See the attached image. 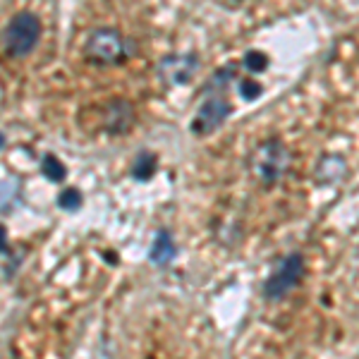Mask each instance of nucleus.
<instances>
[{
  "label": "nucleus",
  "mask_w": 359,
  "mask_h": 359,
  "mask_svg": "<svg viewBox=\"0 0 359 359\" xmlns=\"http://www.w3.org/2000/svg\"><path fill=\"white\" fill-rule=\"evenodd\" d=\"M306 276V259L302 252H287L276 262L271 276L264 280L262 294L266 302H280L302 285Z\"/></svg>",
  "instance_id": "4"
},
{
  "label": "nucleus",
  "mask_w": 359,
  "mask_h": 359,
  "mask_svg": "<svg viewBox=\"0 0 359 359\" xmlns=\"http://www.w3.org/2000/svg\"><path fill=\"white\" fill-rule=\"evenodd\" d=\"M0 257H5L10 262V269H8V276L15 273V269L20 266V257H15L13 247H10L8 242V230H5V225L0 223Z\"/></svg>",
  "instance_id": "17"
},
{
  "label": "nucleus",
  "mask_w": 359,
  "mask_h": 359,
  "mask_svg": "<svg viewBox=\"0 0 359 359\" xmlns=\"http://www.w3.org/2000/svg\"><path fill=\"white\" fill-rule=\"evenodd\" d=\"M347 172V161L338 154H326L318 158V163L314 168V180L321 187H328V184H335L345 177Z\"/></svg>",
  "instance_id": "9"
},
{
  "label": "nucleus",
  "mask_w": 359,
  "mask_h": 359,
  "mask_svg": "<svg viewBox=\"0 0 359 359\" xmlns=\"http://www.w3.org/2000/svg\"><path fill=\"white\" fill-rule=\"evenodd\" d=\"M41 175L48 180L50 184H60L67 180V168L55 154H46L41 158Z\"/></svg>",
  "instance_id": "13"
},
{
  "label": "nucleus",
  "mask_w": 359,
  "mask_h": 359,
  "mask_svg": "<svg viewBox=\"0 0 359 359\" xmlns=\"http://www.w3.org/2000/svg\"><path fill=\"white\" fill-rule=\"evenodd\" d=\"M237 94H240L242 101L252 103V101H257V98H262L264 86L259 82H254V79H240V82H237Z\"/></svg>",
  "instance_id": "16"
},
{
  "label": "nucleus",
  "mask_w": 359,
  "mask_h": 359,
  "mask_svg": "<svg viewBox=\"0 0 359 359\" xmlns=\"http://www.w3.org/2000/svg\"><path fill=\"white\" fill-rule=\"evenodd\" d=\"M199 65L201 60L196 53H168L156 65V77L165 89H177L192 82Z\"/></svg>",
  "instance_id": "6"
},
{
  "label": "nucleus",
  "mask_w": 359,
  "mask_h": 359,
  "mask_svg": "<svg viewBox=\"0 0 359 359\" xmlns=\"http://www.w3.org/2000/svg\"><path fill=\"white\" fill-rule=\"evenodd\" d=\"M55 204L60 211H65V213H77L84 204V194L79 192L77 187H65L60 194H57Z\"/></svg>",
  "instance_id": "14"
},
{
  "label": "nucleus",
  "mask_w": 359,
  "mask_h": 359,
  "mask_svg": "<svg viewBox=\"0 0 359 359\" xmlns=\"http://www.w3.org/2000/svg\"><path fill=\"white\" fill-rule=\"evenodd\" d=\"M43 25L36 13L32 10H20L17 15L10 17V22L3 29V48L8 57H27L36 50L39 41H41Z\"/></svg>",
  "instance_id": "3"
},
{
  "label": "nucleus",
  "mask_w": 359,
  "mask_h": 359,
  "mask_svg": "<svg viewBox=\"0 0 359 359\" xmlns=\"http://www.w3.org/2000/svg\"><path fill=\"white\" fill-rule=\"evenodd\" d=\"M177 254H180V247L170 230L168 228L156 230L151 247H149V262H151L154 269H168V266L177 259Z\"/></svg>",
  "instance_id": "8"
},
{
  "label": "nucleus",
  "mask_w": 359,
  "mask_h": 359,
  "mask_svg": "<svg viewBox=\"0 0 359 359\" xmlns=\"http://www.w3.org/2000/svg\"><path fill=\"white\" fill-rule=\"evenodd\" d=\"M235 79H237V65L221 67L208 77V82L201 86L199 94H211V91H216V94H225V91L230 89V84H235Z\"/></svg>",
  "instance_id": "12"
},
{
  "label": "nucleus",
  "mask_w": 359,
  "mask_h": 359,
  "mask_svg": "<svg viewBox=\"0 0 359 359\" xmlns=\"http://www.w3.org/2000/svg\"><path fill=\"white\" fill-rule=\"evenodd\" d=\"M5 144H8V139H5V135H3V132H0V151H3V149H5Z\"/></svg>",
  "instance_id": "18"
},
{
  "label": "nucleus",
  "mask_w": 359,
  "mask_h": 359,
  "mask_svg": "<svg viewBox=\"0 0 359 359\" xmlns=\"http://www.w3.org/2000/svg\"><path fill=\"white\" fill-rule=\"evenodd\" d=\"M137 123V111L127 98H113L103 106V132L111 137L127 135Z\"/></svg>",
  "instance_id": "7"
},
{
  "label": "nucleus",
  "mask_w": 359,
  "mask_h": 359,
  "mask_svg": "<svg viewBox=\"0 0 359 359\" xmlns=\"http://www.w3.org/2000/svg\"><path fill=\"white\" fill-rule=\"evenodd\" d=\"M242 67L247 69V72H264L266 67H269V55L262 53V50H249V53L242 57L240 62Z\"/></svg>",
  "instance_id": "15"
},
{
  "label": "nucleus",
  "mask_w": 359,
  "mask_h": 359,
  "mask_svg": "<svg viewBox=\"0 0 359 359\" xmlns=\"http://www.w3.org/2000/svg\"><path fill=\"white\" fill-rule=\"evenodd\" d=\"M292 163V154L285 147V142L278 137H269L259 142L249 154V168L259 177L264 187H273L280 182V177L287 172Z\"/></svg>",
  "instance_id": "2"
},
{
  "label": "nucleus",
  "mask_w": 359,
  "mask_h": 359,
  "mask_svg": "<svg viewBox=\"0 0 359 359\" xmlns=\"http://www.w3.org/2000/svg\"><path fill=\"white\" fill-rule=\"evenodd\" d=\"M201 96H204V101L196 108L194 118L189 120V132H192L194 137L204 139L221 130L230 120V115L235 113V108H233V103L225 98V94L211 91V94H201Z\"/></svg>",
  "instance_id": "5"
},
{
  "label": "nucleus",
  "mask_w": 359,
  "mask_h": 359,
  "mask_svg": "<svg viewBox=\"0 0 359 359\" xmlns=\"http://www.w3.org/2000/svg\"><path fill=\"white\" fill-rule=\"evenodd\" d=\"M156 172H158V156L154 151H149V149L139 151L130 168L132 180H137V182H151L156 177Z\"/></svg>",
  "instance_id": "10"
},
{
  "label": "nucleus",
  "mask_w": 359,
  "mask_h": 359,
  "mask_svg": "<svg viewBox=\"0 0 359 359\" xmlns=\"http://www.w3.org/2000/svg\"><path fill=\"white\" fill-rule=\"evenodd\" d=\"M135 50V43L127 41L123 32L115 27H96L89 32L84 41V60L96 67H115L123 65Z\"/></svg>",
  "instance_id": "1"
},
{
  "label": "nucleus",
  "mask_w": 359,
  "mask_h": 359,
  "mask_svg": "<svg viewBox=\"0 0 359 359\" xmlns=\"http://www.w3.org/2000/svg\"><path fill=\"white\" fill-rule=\"evenodd\" d=\"M22 201V182L20 177L0 180V216H8Z\"/></svg>",
  "instance_id": "11"
}]
</instances>
